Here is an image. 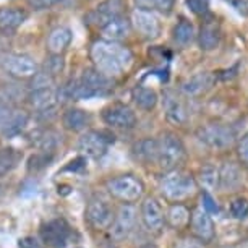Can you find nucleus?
Returning a JSON list of instances; mask_svg holds the SVG:
<instances>
[{"label": "nucleus", "mask_w": 248, "mask_h": 248, "mask_svg": "<svg viewBox=\"0 0 248 248\" xmlns=\"http://www.w3.org/2000/svg\"><path fill=\"white\" fill-rule=\"evenodd\" d=\"M91 59L96 70H99L107 78L119 77L132 65V52L112 41H97L91 47Z\"/></svg>", "instance_id": "obj_1"}, {"label": "nucleus", "mask_w": 248, "mask_h": 248, "mask_svg": "<svg viewBox=\"0 0 248 248\" xmlns=\"http://www.w3.org/2000/svg\"><path fill=\"white\" fill-rule=\"evenodd\" d=\"M109 85V78L102 75L99 70L86 68L78 81H75L72 86L65 88V93L72 99H90V97L106 94L110 88Z\"/></svg>", "instance_id": "obj_2"}, {"label": "nucleus", "mask_w": 248, "mask_h": 248, "mask_svg": "<svg viewBox=\"0 0 248 248\" xmlns=\"http://www.w3.org/2000/svg\"><path fill=\"white\" fill-rule=\"evenodd\" d=\"M196 188H198V185H196L195 177L179 169L167 172L161 182V191L164 198L172 201V203H180V201L193 196Z\"/></svg>", "instance_id": "obj_3"}, {"label": "nucleus", "mask_w": 248, "mask_h": 248, "mask_svg": "<svg viewBox=\"0 0 248 248\" xmlns=\"http://www.w3.org/2000/svg\"><path fill=\"white\" fill-rule=\"evenodd\" d=\"M159 143V156L157 164L166 170H175L177 166L184 161L185 157V146L182 140L177 135L166 132L157 140Z\"/></svg>", "instance_id": "obj_4"}, {"label": "nucleus", "mask_w": 248, "mask_h": 248, "mask_svg": "<svg viewBox=\"0 0 248 248\" xmlns=\"http://www.w3.org/2000/svg\"><path fill=\"white\" fill-rule=\"evenodd\" d=\"M107 190L115 200L124 201V203H133V201H138L143 196L144 184L137 175L124 174L109 180Z\"/></svg>", "instance_id": "obj_5"}, {"label": "nucleus", "mask_w": 248, "mask_h": 248, "mask_svg": "<svg viewBox=\"0 0 248 248\" xmlns=\"http://www.w3.org/2000/svg\"><path fill=\"white\" fill-rule=\"evenodd\" d=\"M101 119L106 125L120 130H130L137 125L135 112L122 102H112V104L106 106L101 112Z\"/></svg>", "instance_id": "obj_6"}, {"label": "nucleus", "mask_w": 248, "mask_h": 248, "mask_svg": "<svg viewBox=\"0 0 248 248\" xmlns=\"http://www.w3.org/2000/svg\"><path fill=\"white\" fill-rule=\"evenodd\" d=\"M110 143H114V135H110L107 132L91 130V132H86L79 138L78 149L83 154H86V156H90L93 159H99L107 153Z\"/></svg>", "instance_id": "obj_7"}, {"label": "nucleus", "mask_w": 248, "mask_h": 248, "mask_svg": "<svg viewBox=\"0 0 248 248\" xmlns=\"http://www.w3.org/2000/svg\"><path fill=\"white\" fill-rule=\"evenodd\" d=\"M198 138L206 146L214 149L229 148L233 143V133L231 127L221 124H209L198 130Z\"/></svg>", "instance_id": "obj_8"}, {"label": "nucleus", "mask_w": 248, "mask_h": 248, "mask_svg": "<svg viewBox=\"0 0 248 248\" xmlns=\"http://www.w3.org/2000/svg\"><path fill=\"white\" fill-rule=\"evenodd\" d=\"M0 65L15 78H32L37 73L36 62L25 54H5L0 59Z\"/></svg>", "instance_id": "obj_9"}, {"label": "nucleus", "mask_w": 248, "mask_h": 248, "mask_svg": "<svg viewBox=\"0 0 248 248\" xmlns=\"http://www.w3.org/2000/svg\"><path fill=\"white\" fill-rule=\"evenodd\" d=\"M72 235V229L65 219H52L44 224L41 229V238L46 245L52 248H62L67 245L68 238Z\"/></svg>", "instance_id": "obj_10"}, {"label": "nucleus", "mask_w": 248, "mask_h": 248, "mask_svg": "<svg viewBox=\"0 0 248 248\" xmlns=\"http://www.w3.org/2000/svg\"><path fill=\"white\" fill-rule=\"evenodd\" d=\"M137 224V209L132 204L120 206L119 213L110 226V235L114 240H124L133 232Z\"/></svg>", "instance_id": "obj_11"}, {"label": "nucleus", "mask_w": 248, "mask_h": 248, "mask_svg": "<svg viewBox=\"0 0 248 248\" xmlns=\"http://www.w3.org/2000/svg\"><path fill=\"white\" fill-rule=\"evenodd\" d=\"M141 221L149 232L157 233L162 231L164 222H166V214H164V209L157 198H154V196L144 198L141 204Z\"/></svg>", "instance_id": "obj_12"}, {"label": "nucleus", "mask_w": 248, "mask_h": 248, "mask_svg": "<svg viewBox=\"0 0 248 248\" xmlns=\"http://www.w3.org/2000/svg\"><path fill=\"white\" fill-rule=\"evenodd\" d=\"M114 214H112L110 206L102 200H91L86 208V221L91 227L97 231L110 229L114 222Z\"/></svg>", "instance_id": "obj_13"}, {"label": "nucleus", "mask_w": 248, "mask_h": 248, "mask_svg": "<svg viewBox=\"0 0 248 248\" xmlns=\"http://www.w3.org/2000/svg\"><path fill=\"white\" fill-rule=\"evenodd\" d=\"M190 226L193 235L198 238L200 242H211L214 238V222L209 213H206L203 208H195L191 211Z\"/></svg>", "instance_id": "obj_14"}, {"label": "nucleus", "mask_w": 248, "mask_h": 248, "mask_svg": "<svg viewBox=\"0 0 248 248\" xmlns=\"http://www.w3.org/2000/svg\"><path fill=\"white\" fill-rule=\"evenodd\" d=\"M120 10H122L120 0H104L101 5L96 7L94 12H91L90 15H88V21L102 28L110 20L120 16Z\"/></svg>", "instance_id": "obj_15"}, {"label": "nucleus", "mask_w": 248, "mask_h": 248, "mask_svg": "<svg viewBox=\"0 0 248 248\" xmlns=\"http://www.w3.org/2000/svg\"><path fill=\"white\" fill-rule=\"evenodd\" d=\"M26 18L28 13L20 7H0V31L10 34L26 21Z\"/></svg>", "instance_id": "obj_16"}, {"label": "nucleus", "mask_w": 248, "mask_h": 248, "mask_svg": "<svg viewBox=\"0 0 248 248\" xmlns=\"http://www.w3.org/2000/svg\"><path fill=\"white\" fill-rule=\"evenodd\" d=\"M130 31H132V23H130L128 18H125L122 15L114 18V20H110L107 25L101 28L104 41H112V43L125 39V37L130 34Z\"/></svg>", "instance_id": "obj_17"}, {"label": "nucleus", "mask_w": 248, "mask_h": 248, "mask_svg": "<svg viewBox=\"0 0 248 248\" xmlns=\"http://www.w3.org/2000/svg\"><path fill=\"white\" fill-rule=\"evenodd\" d=\"M221 182H219V188L224 191H235L243 184V175L240 167L235 162H226L219 170Z\"/></svg>", "instance_id": "obj_18"}, {"label": "nucleus", "mask_w": 248, "mask_h": 248, "mask_svg": "<svg viewBox=\"0 0 248 248\" xmlns=\"http://www.w3.org/2000/svg\"><path fill=\"white\" fill-rule=\"evenodd\" d=\"M133 23H135V26H137V30L141 32L144 37H149V39L157 37L159 32H161V25H159L157 18L154 16L151 12L137 10L133 15Z\"/></svg>", "instance_id": "obj_19"}, {"label": "nucleus", "mask_w": 248, "mask_h": 248, "mask_svg": "<svg viewBox=\"0 0 248 248\" xmlns=\"http://www.w3.org/2000/svg\"><path fill=\"white\" fill-rule=\"evenodd\" d=\"M30 104L37 112H52L57 104V93L52 88L34 90L30 94Z\"/></svg>", "instance_id": "obj_20"}, {"label": "nucleus", "mask_w": 248, "mask_h": 248, "mask_svg": "<svg viewBox=\"0 0 248 248\" xmlns=\"http://www.w3.org/2000/svg\"><path fill=\"white\" fill-rule=\"evenodd\" d=\"M221 41V30L216 20H206L198 34V43L203 50H213L219 46Z\"/></svg>", "instance_id": "obj_21"}, {"label": "nucleus", "mask_w": 248, "mask_h": 248, "mask_svg": "<svg viewBox=\"0 0 248 248\" xmlns=\"http://www.w3.org/2000/svg\"><path fill=\"white\" fill-rule=\"evenodd\" d=\"M90 114L83 109H77V107L68 109L62 117L63 127L70 130V132H81V130H85L90 125Z\"/></svg>", "instance_id": "obj_22"}, {"label": "nucleus", "mask_w": 248, "mask_h": 248, "mask_svg": "<svg viewBox=\"0 0 248 248\" xmlns=\"http://www.w3.org/2000/svg\"><path fill=\"white\" fill-rule=\"evenodd\" d=\"M213 81H214L213 75L198 73V75H195V77H191L190 79H186L184 85H182V91L188 96H198L201 93L208 91L209 88H211Z\"/></svg>", "instance_id": "obj_23"}, {"label": "nucleus", "mask_w": 248, "mask_h": 248, "mask_svg": "<svg viewBox=\"0 0 248 248\" xmlns=\"http://www.w3.org/2000/svg\"><path fill=\"white\" fill-rule=\"evenodd\" d=\"M72 36L73 34H72V31H70V28H65V26L55 28L49 34L47 49L52 54H62L70 46V43H72Z\"/></svg>", "instance_id": "obj_24"}, {"label": "nucleus", "mask_w": 248, "mask_h": 248, "mask_svg": "<svg viewBox=\"0 0 248 248\" xmlns=\"http://www.w3.org/2000/svg\"><path fill=\"white\" fill-rule=\"evenodd\" d=\"M135 157L140 159L143 162H153L157 161L159 156V143L154 138H144L141 141H138L133 146Z\"/></svg>", "instance_id": "obj_25"}, {"label": "nucleus", "mask_w": 248, "mask_h": 248, "mask_svg": "<svg viewBox=\"0 0 248 248\" xmlns=\"http://www.w3.org/2000/svg\"><path fill=\"white\" fill-rule=\"evenodd\" d=\"M133 102L137 104L141 110H153L156 107L159 97L157 93L146 86H137L132 93Z\"/></svg>", "instance_id": "obj_26"}, {"label": "nucleus", "mask_w": 248, "mask_h": 248, "mask_svg": "<svg viewBox=\"0 0 248 248\" xmlns=\"http://www.w3.org/2000/svg\"><path fill=\"white\" fill-rule=\"evenodd\" d=\"M191 213L184 204H172L166 213V222L174 229H182L190 224Z\"/></svg>", "instance_id": "obj_27"}, {"label": "nucleus", "mask_w": 248, "mask_h": 248, "mask_svg": "<svg viewBox=\"0 0 248 248\" xmlns=\"http://www.w3.org/2000/svg\"><path fill=\"white\" fill-rule=\"evenodd\" d=\"M164 104H166V115L172 124H185L186 119H188V114H186L185 106L182 104V101H179L177 97H172L170 94L166 96L164 99Z\"/></svg>", "instance_id": "obj_28"}, {"label": "nucleus", "mask_w": 248, "mask_h": 248, "mask_svg": "<svg viewBox=\"0 0 248 248\" xmlns=\"http://www.w3.org/2000/svg\"><path fill=\"white\" fill-rule=\"evenodd\" d=\"M200 184L204 188V191L211 193V191H216L219 188V182H221V175H219V169L214 167L213 164H206L200 169L198 174Z\"/></svg>", "instance_id": "obj_29"}, {"label": "nucleus", "mask_w": 248, "mask_h": 248, "mask_svg": "<svg viewBox=\"0 0 248 248\" xmlns=\"http://www.w3.org/2000/svg\"><path fill=\"white\" fill-rule=\"evenodd\" d=\"M28 114L23 110H13V114L10 115V119L5 124V127H3L2 133L3 137L7 138H12V137H16V135H20L25 127L28 125Z\"/></svg>", "instance_id": "obj_30"}, {"label": "nucleus", "mask_w": 248, "mask_h": 248, "mask_svg": "<svg viewBox=\"0 0 248 248\" xmlns=\"http://www.w3.org/2000/svg\"><path fill=\"white\" fill-rule=\"evenodd\" d=\"M172 37L174 41L182 47H186L193 43L195 39V26L191 25V21L188 20H180L175 25L174 31H172Z\"/></svg>", "instance_id": "obj_31"}, {"label": "nucleus", "mask_w": 248, "mask_h": 248, "mask_svg": "<svg viewBox=\"0 0 248 248\" xmlns=\"http://www.w3.org/2000/svg\"><path fill=\"white\" fill-rule=\"evenodd\" d=\"M21 159L20 151L15 148H2L0 149V177L10 174V172L18 166Z\"/></svg>", "instance_id": "obj_32"}, {"label": "nucleus", "mask_w": 248, "mask_h": 248, "mask_svg": "<svg viewBox=\"0 0 248 248\" xmlns=\"http://www.w3.org/2000/svg\"><path fill=\"white\" fill-rule=\"evenodd\" d=\"M135 5H137V10H143V12H153V10H159L166 15H169L174 8V0H135Z\"/></svg>", "instance_id": "obj_33"}, {"label": "nucleus", "mask_w": 248, "mask_h": 248, "mask_svg": "<svg viewBox=\"0 0 248 248\" xmlns=\"http://www.w3.org/2000/svg\"><path fill=\"white\" fill-rule=\"evenodd\" d=\"M65 67V62H63V57L60 54H52L50 57L46 60V73H49L50 77H55L59 75L60 72L63 70Z\"/></svg>", "instance_id": "obj_34"}, {"label": "nucleus", "mask_w": 248, "mask_h": 248, "mask_svg": "<svg viewBox=\"0 0 248 248\" xmlns=\"http://www.w3.org/2000/svg\"><path fill=\"white\" fill-rule=\"evenodd\" d=\"M231 214L235 219H245L248 216V200L238 196L231 203Z\"/></svg>", "instance_id": "obj_35"}, {"label": "nucleus", "mask_w": 248, "mask_h": 248, "mask_svg": "<svg viewBox=\"0 0 248 248\" xmlns=\"http://www.w3.org/2000/svg\"><path fill=\"white\" fill-rule=\"evenodd\" d=\"M50 159H52V156H47V153H39V154H34V156H31L30 159V164H28V169H30L31 172L32 170H41L44 169L46 166H49Z\"/></svg>", "instance_id": "obj_36"}, {"label": "nucleus", "mask_w": 248, "mask_h": 248, "mask_svg": "<svg viewBox=\"0 0 248 248\" xmlns=\"http://www.w3.org/2000/svg\"><path fill=\"white\" fill-rule=\"evenodd\" d=\"M186 7L190 8L195 15H206L209 10V0H186Z\"/></svg>", "instance_id": "obj_37"}, {"label": "nucleus", "mask_w": 248, "mask_h": 248, "mask_svg": "<svg viewBox=\"0 0 248 248\" xmlns=\"http://www.w3.org/2000/svg\"><path fill=\"white\" fill-rule=\"evenodd\" d=\"M201 201H203V209L206 213L213 214V213H219V206H217V201L213 198L211 193L204 191L203 196H201Z\"/></svg>", "instance_id": "obj_38"}, {"label": "nucleus", "mask_w": 248, "mask_h": 248, "mask_svg": "<svg viewBox=\"0 0 248 248\" xmlns=\"http://www.w3.org/2000/svg\"><path fill=\"white\" fill-rule=\"evenodd\" d=\"M174 248H204V247L200 240H195V238H182V240L175 243Z\"/></svg>", "instance_id": "obj_39"}, {"label": "nucleus", "mask_w": 248, "mask_h": 248, "mask_svg": "<svg viewBox=\"0 0 248 248\" xmlns=\"http://www.w3.org/2000/svg\"><path fill=\"white\" fill-rule=\"evenodd\" d=\"M238 156L243 162L248 166V133L240 140V143H238Z\"/></svg>", "instance_id": "obj_40"}, {"label": "nucleus", "mask_w": 248, "mask_h": 248, "mask_svg": "<svg viewBox=\"0 0 248 248\" xmlns=\"http://www.w3.org/2000/svg\"><path fill=\"white\" fill-rule=\"evenodd\" d=\"M18 248H41V243L36 237H23L18 240Z\"/></svg>", "instance_id": "obj_41"}, {"label": "nucleus", "mask_w": 248, "mask_h": 248, "mask_svg": "<svg viewBox=\"0 0 248 248\" xmlns=\"http://www.w3.org/2000/svg\"><path fill=\"white\" fill-rule=\"evenodd\" d=\"M59 0H30V5L36 10H44V8H49L55 5Z\"/></svg>", "instance_id": "obj_42"}, {"label": "nucleus", "mask_w": 248, "mask_h": 248, "mask_svg": "<svg viewBox=\"0 0 248 248\" xmlns=\"http://www.w3.org/2000/svg\"><path fill=\"white\" fill-rule=\"evenodd\" d=\"M227 2L231 3L237 12L243 13V15H248V0H227Z\"/></svg>", "instance_id": "obj_43"}, {"label": "nucleus", "mask_w": 248, "mask_h": 248, "mask_svg": "<svg viewBox=\"0 0 248 248\" xmlns=\"http://www.w3.org/2000/svg\"><path fill=\"white\" fill-rule=\"evenodd\" d=\"M83 162H85V159H83V157H78V159H75V161L68 162V166L65 167L63 170H77L78 167H81V169H83V167H85V164H83Z\"/></svg>", "instance_id": "obj_44"}, {"label": "nucleus", "mask_w": 248, "mask_h": 248, "mask_svg": "<svg viewBox=\"0 0 248 248\" xmlns=\"http://www.w3.org/2000/svg\"><path fill=\"white\" fill-rule=\"evenodd\" d=\"M227 248H248V245L247 243H243V245L242 243H238V245H232V247H227Z\"/></svg>", "instance_id": "obj_45"}, {"label": "nucleus", "mask_w": 248, "mask_h": 248, "mask_svg": "<svg viewBox=\"0 0 248 248\" xmlns=\"http://www.w3.org/2000/svg\"><path fill=\"white\" fill-rule=\"evenodd\" d=\"M2 196H3V185L0 184V200H2Z\"/></svg>", "instance_id": "obj_46"}]
</instances>
